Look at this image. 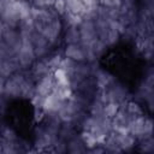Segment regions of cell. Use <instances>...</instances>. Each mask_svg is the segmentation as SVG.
Returning <instances> with one entry per match:
<instances>
[{
  "label": "cell",
  "instance_id": "obj_1",
  "mask_svg": "<svg viewBox=\"0 0 154 154\" xmlns=\"http://www.w3.org/2000/svg\"><path fill=\"white\" fill-rule=\"evenodd\" d=\"M60 29H61V22L59 18H55L53 19L46 28L45 30L42 31L43 36L49 41V43H54L55 40L59 37V34H60Z\"/></svg>",
  "mask_w": 154,
  "mask_h": 154
},
{
  "label": "cell",
  "instance_id": "obj_2",
  "mask_svg": "<svg viewBox=\"0 0 154 154\" xmlns=\"http://www.w3.org/2000/svg\"><path fill=\"white\" fill-rule=\"evenodd\" d=\"M65 57L71 59V60H73V61H77V63L87 61L85 53H84V49H83L81 43L67 45V47L65 49Z\"/></svg>",
  "mask_w": 154,
  "mask_h": 154
},
{
  "label": "cell",
  "instance_id": "obj_3",
  "mask_svg": "<svg viewBox=\"0 0 154 154\" xmlns=\"http://www.w3.org/2000/svg\"><path fill=\"white\" fill-rule=\"evenodd\" d=\"M67 152L69 153H85V152H88V148L84 144L81 135L79 136L75 135L67 141Z\"/></svg>",
  "mask_w": 154,
  "mask_h": 154
},
{
  "label": "cell",
  "instance_id": "obj_4",
  "mask_svg": "<svg viewBox=\"0 0 154 154\" xmlns=\"http://www.w3.org/2000/svg\"><path fill=\"white\" fill-rule=\"evenodd\" d=\"M65 41L67 45L81 43V32L78 26H67L65 32Z\"/></svg>",
  "mask_w": 154,
  "mask_h": 154
},
{
  "label": "cell",
  "instance_id": "obj_5",
  "mask_svg": "<svg viewBox=\"0 0 154 154\" xmlns=\"http://www.w3.org/2000/svg\"><path fill=\"white\" fill-rule=\"evenodd\" d=\"M138 146H140V150L141 152L154 153V136L140 140L138 141Z\"/></svg>",
  "mask_w": 154,
  "mask_h": 154
},
{
  "label": "cell",
  "instance_id": "obj_6",
  "mask_svg": "<svg viewBox=\"0 0 154 154\" xmlns=\"http://www.w3.org/2000/svg\"><path fill=\"white\" fill-rule=\"evenodd\" d=\"M119 108H120V105H118L116 102H107L103 106V116L112 119L117 114V112L119 111Z\"/></svg>",
  "mask_w": 154,
  "mask_h": 154
},
{
  "label": "cell",
  "instance_id": "obj_7",
  "mask_svg": "<svg viewBox=\"0 0 154 154\" xmlns=\"http://www.w3.org/2000/svg\"><path fill=\"white\" fill-rule=\"evenodd\" d=\"M53 10H54L59 16L63 17V16L67 12V2H66V0H54Z\"/></svg>",
  "mask_w": 154,
  "mask_h": 154
},
{
  "label": "cell",
  "instance_id": "obj_8",
  "mask_svg": "<svg viewBox=\"0 0 154 154\" xmlns=\"http://www.w3.org/2000/svg\"><path fill=\"white\" fill-rule=\"evenodd\" d=\"M123 0H99L101 6L111 7V8H119Z\"/></svg>",
  "mask_w": 154,
  "mask_h": 154
}]
</instances>
